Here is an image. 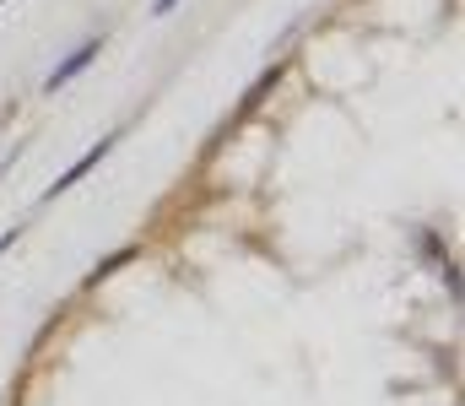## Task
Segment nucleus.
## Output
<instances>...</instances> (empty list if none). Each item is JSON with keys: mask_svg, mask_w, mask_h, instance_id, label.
Wrapping results in <instances>:
<instances>
[{"mask_svg": "<svg viewBox=\"0 0 465 406\" xmlns=\"http://www.w3.org/2000/svg\"><path fill=\"white\" fill-rule=\"evenodd\" d=\"M119 135H124V131H109L104 141H98V146H87V152H82V157H76V163H71V168H65V173L49 184V190H44V201H54V195H65L71 184H82V179H87V173H93V168H98V163H104V157H109V152L119 146Z\"/></svg>", "mask_w": 465, "mask_h": 406, "instance_id": "obj_1", "label": "nucleus"}, {"mask_svg": "<svg viewBox=\"0 0 465 406\" xmlns=\"http://www.w3.org/2000/svg\"><path fill=\"white\" fill-rule=\"evenodd\" d=\"M98 54H104V38H87V44H82L76 54H65V60H60L54 71H49V82H44V93H60V87H65L71 76H82V71H87V65H93Z\"/></svg>", "mask_w": 465, "mask_h": 406, "instance_id": "obj_2", "label": "nucleus"}, {"mask_svg": "<svg viewBox=\"0 0 465 406\" xmlns=\"http://www.w3.org/2000/svg\"><path fill=\"white\" fill-rule=\"evenodd\" d=\"M173 5H179V0H152V11H157V16H168Z\"/></svg>", "mask_w": 465, "mask_h": 406, "instance_id": "obj_3", "label": "nucleus"}]
</instances>
